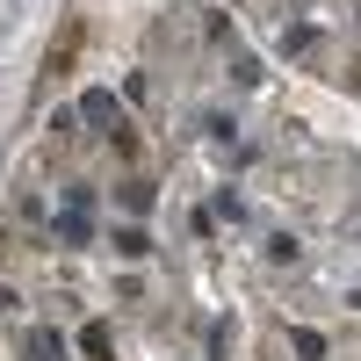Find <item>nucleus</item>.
Wrapping results in <instances>:
<instances>
[{
  "label": "nucleus",
  "instance_id": "1",
  "mask_svg": "<svg viewBox=\"0 0 361 361\" xmlns=\"http://www.w3.org/2000/svg\"><path fill=\"white\" fill-rule=\"evenodd\" d=\"M87 209H94V188H66V202H58V217H51V238L58 246H87V238H94V224H87Z\"/></svg>",
  "mask_w": 361,
  "mask_h": 361
},
{
  "label": "nucleus",
  "instance_id": "2",
  "mask_svg": "<svg viewBox=\"0 0 361 361\" xmlns=\"http://www.w3.org/2000/svg\"><path fill=\"white\" fill-rule=\"evenodd\" d=\"M80 116H94L102 130H116V137H123V116H116V94H102V87H94V94L80 102Z\"/></svg>",
  "mask_w": 361,
  "mask_h": 361
},
{
  "label": "nucleus",
  "instance_id": "3",
  "mask_svg": "<svg viewBox=\"0 0 361 361\" xmlns=\"http://www.w3.org/2000/svg\"><path fill=\"white\" fill-rule=\"evenodd\" d=\"M22 361H66V340H58V333H44V325H37V333L22 340Z\"/></svg>",
  "mask_w": 361,
  "mask_h": 361
},
{
  "label": "nucleus",
  "instance_id": "4",
  "mask_svg": "<svg viewBox=\"0 0 361 361\" xmlns=\"http://www.w3.org/2000/svg\"><path fill=\"white\" fill-rule=\"evenodd\" d=\"M116 246H123V253H130V260H137V253H145V246H152V231H137V224H123V231H116Z\"/></svg>",
  "mask_w": 361,
  "mask_h": 361
},
{
  "label": "nucleus",
  "instance_id": "5",
  "mask_svg": "<svg viewBox=\"0 0 361 361\" xmlns=\"http://www.w3.org/2000/svg\"><path fill=\"white\" fill-rule=\"evenodd\" d=\"M267 260H275V267H282V260H296V238H289V231H275V238H267Z\"/></svg>",
  "mask_w": 361,
  "mask_h": 361
},
{
  "label": "nucleus",
  "instance_id": "6",
  "mask_svg": "<svg viewBox=\"0 0 361 361\" xmlns=\"http://www.w3.org/2000/svg\"><path fill=\"white\" fill-rule=\"evenodd\" d=\"M15 304H22V296H15L8 282H0V318H15Z\"/></svg>",
  "mask_w": 361,
  "mask_h": 361
}]
</instances>
